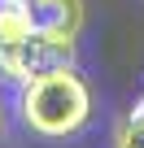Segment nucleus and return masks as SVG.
I'll return each instance as SVG.
<instances>
[{"label": "nucleus", "mask_w": 144, "mask_h": 148, "mask_svg": "<svg viewBox=\"0 0 144 148\" xmlns=\"http://www.w3.org/2000/svg\"><path fill=\"white\" fill-rule=\"evenodd\" d=\"M88 113H92V96L74 70L48 74V79H35L22 87V118L39 135H52V139L74 135L88 122Z\"/></svg>", "instance_id": "obj_1"}, {"label": "nucleus", "mask_w": 144, "mask_h": 148, "mask_svg": "<svg viewBox=\"0 0 144 148\" xmlns=\"http://www.w3.org/2000/svg\"><path fill=\"white\" fill-rule=\"evenodd\" d=\"M61 70H74V39H65V35L31 31L18 44H5V48H0V74H5L9 83H22L26 87L35 79L61 74Z\"/></svg>", "instance_id": "obj_2"}, {"label": "nucleus", "mask_w": 144, "mask_h": 148, "mask_svg": "<svg viewBox=\"0 0 144 148\" xmlns=\"http://www.w3.org/2000/svg\"><path fill=\"white\" fill-rule=\"evenodd\" d=\"M26 9H31L35 31L65 35V39H74L83 31V0H26Z\"/></svg>", "instance_id": "obj_3"}, {"label": "nucleus", "mask_w": 144, "mask_h": 148, "mask_svg": "<svg viewBox=\"0 0 144 148\" xmlns=\"http://www.w3.org/2000/svg\"><path fill=\"white\" fill-rule=\"evenodd\" d=\"M31 9L26 0H0V48L5 44H18L22 35H31Z\"/></svg>", "instance_id": "obj_4"}, {"label": "nucleus", "mask_w": 144, "mask_h": 148, "mask_svg": "<svg viewBox=\"0 0 144 148\" xmlns=\"http://www.w3.org/2000/svg\"><path fill=\"white\" fill-rule=\"evenodd\" d=\"M114 148H144V109H131V113L118 122Z\"/></svg>", "instance_id": "obj_5"}, {"label": "nucleus", "mask_w": 144, "mask_h": 148, "mask_svg": "<svg viewBox=\"0 0 144 148\" xmlns=\"http://www.w3.org/2000/svg\"><path fill=\"white\" fill-rule=\"evenodd\" d=\"M135 109H144V96H140V100H135Z\"/></svg>", "instance_id": "obj_6"}, {"label": "nucleus", "mask_w": 144, "mask_h": 148, "mask_svg": "<svg viewBox=\"0 0 144 148\" xmlns=\"http://www.w3.org/2000/svg\"><path fill=\"white\" fill-rule=\"evenodd\" d=\"M0 126H5V113H0Z\"/></svg>", "instance_id": "obj_7"}]
</instances>
